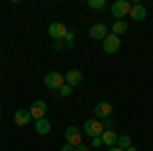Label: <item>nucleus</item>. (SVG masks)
Listing matches in <instances>:
<instances>
[{
    "instance_id": "f257e3e1",
    "label": "nucleus",
    "mask_w": 153,
    "mask_h": 151,
    "mask_svg": "<svg viewBox=\"0 0 153 151\" xmlns=\"http://www.w3.org/2000/svg\"><path fill=\"white\" fill-rule=\"evenodd\" d=\"M82 133H84V135H88L90 139L102 137V133H104V125H102V121H98V118H88V121L84 123V127H82Z\"/></svg>"
},
{
    "instance_id": "f03ea898",
    "label": "nucleus",
    "mask_w": 153,
    "mask_h": 151,
    "mask_svg": "<svg viewBox=\"0 0 153 151\" xmlns=\"http://www.w3.org/2000/svg\"><path fill=\"white\" fill-rule=\"evenodd\" d=\"M131 8H133V4H131L129 0H117V2L110 6V12H112V16H114L117 21H123V16H129Z\"/></svg>"
},
{
    "instance_id": "7ed1b4c3",
    "label": "nucleus",
    "mask_w": 153,
    "mask_h": 151,
    "mask_svg": "<svg viewBox=\"0 0 153 151\" xmlns=\"http://www.w3.org/2000/svg\"><path fill=\"white\" fill-rule=\"evenodd\" d=\"M43 84L47 86L49 90H55V92H57L59 88L65 84V76H63V74H59V71H49L47 76L43 78Z\"/></svg>"
},
{
    "instance_id": "20e7f679",
    "label": "nucleus",
    "mask_w": 153,
    "mask_h": 151,
    "mask_svg": "<svg viewBox=\"0 0 153 151\" xmlns=\"http://www.w3.org/2000/svg\"><path fill=\"white\" fill-rule=\"evenodd\" d=\"M82 137H84V133H82V129L80 127H68L65 129V143H70V145H74V147H78L80 143H82Z\"/></svg>"
},
{
    "instance_id": "39448f33",
    "label": "nucleus",
    "mask_w": 153,
    "mask_h": 151,
    "mask_svg": "<svg viewBox=\"0 0 153 151\" xmlns=\"http://www.w3.org/2000/svg\"><path fill=\"white\" fill-rule=\"evenodd\" d=\"M104 53H108V55H112V53H117L118 49H120V37L114 35V33H108L104 39Z\"/></svg>"
},
{
    "instance_id": "423d86ee",
    "label": "nucleus",
    "mask_w": 153,
    "mask_h": 151,
    "mask_svg": "<svg viewBox=\"0 0 153 151\" xmlns=\"http://www.w3.org/2000/svg\"><path fill=\"white\" fill-rule=\"evenodd\" d=\"M68 31H70V29L63 23H51L49 25V35H51L53 41H63L65 35H68Z\"/></svg>"
},
{
    "instance_id": "0eeeda50",
    "label": "nucleus",
    "mask_w": 153,
    "mask_h": 151,
    "mask_svg": "<svg viewBox=\"0 0 153 151\" xmlns=\"http://www.w3.org/2000/svg\"><path fill=\"white\" fill-rule=\"evenodd\" d=\"M94 115L98 121H106V118H110L112 116V104L110 102H98L94 106Z\"/></svg>"
},
{
    "instance_id": "6e6552de",
    "label": "nucleus",
    "mask_w": 153,
    "mask_h": 151,
    "mask_svg": "<svg viewBox=\"0 0 153 151\" xmlns=\"http://www.w3.org/2000/svg\"><path fill=\"white\" fill-rule=\"evenodd\" d=\"M29 110H31V116H33L35 121L45 118V115H47V102H45V100H35Z\"/></svg>"
},
{
    "instance_id": "1a4fd4ad",
    "label": "nucleus",
    "mask_w": 153,
    "mask_h": 151,
    "mask_svg": "<svg viewBox=\"0 0 153 151\" xmlns=\"http://www.w3.org/2000/svg\"><path fill=\"white\" fill-rule=\"evenodd\" d=\"M88 35L92 37V39H96V41H100V39L104 41L106 35H108V27H106L104 23H96V25H92V27H90Z\"/></svg>"
},
{
    "instance_id": "9d476101",
    "label": "nucleus",
    "mask_w": 153,
    "mask_h": 151,
    "mask_svg": "<svg viewBox=\"0 0 153 151\" xmlns=\"http://www.w3.org/2000/svg\"><path fill=\"white\" fill-rule=\"evenodd\" d=\"M129 16L135 21V23H141V21H145V19H147V8H145L143 4H139V2H137V4H133Z\"/></svg>"
},
{
    "instance_id": "9b49d317",
    "label": "nucleus",
    "mask_w": 153,
    "mask_h": 151,
    "mask_svg": "<svg viewBox=\"0 0 153 151\" xmlns=\"http://www.w3.org/2000/svg\"><path fill=\"white\" fill-rule=\"evenodd\" d=\"M84 82V74L80 70H70L65 74V84L71 86V88H76V86H80Z\"/></svg>"
},
{
    "instance_id": "f8f14e48",
    "label": "nucleus",
    "mask_w": 153,
    "mask_h": 151,
    "mask_svg": "<svg viewBox=\"0 0 153 151\" xmlns=\"http://www.w3.org/2000/svg\"><path fill=\"white\" fill-rule=\"evenodd\" d=\"M33 121V116H31V110H25V108H21V110H16L14 112V123L19 125V127H25V125H29Z\"/></svg>"
},
{
    "instance_id": "ddd939ff",
    "label": "nucleus",
    "mask_w": 153,
    "mask_h": 151,
    "mask_svg": "<svg viewBox=\"0 0 153 151\" xmlns=\"http://www.w3.org/2000/svg\"><path fill=\"white\" fill-rule=\"evenodd\" d=\"M100 139H102V145H104V147H117L118 135H117V131H112V129H110V131H104V133H102V137H100Z\"/></svg>"
},
{
    "instance_id": "4468645a",
    "label": "nucleus",
    "mask_w": 153,
    "mask_h": 151,
    "mask_svg": "<svg viewBox=\"0 0 153 151\" xmlns=\"http://www.w3.org/2000/svg\"><path fill=\"white\" fill-rule=\"evenodd\" d=\"M35 131H37V135H47L51 131V123L47 118H39V121H35Z\"/></svg>"
},
{
    "instance_id": "2eb2a0df",
    "label": "nucleus",
    "mask_w": 153,
    "mask_h": 151,
    "mask_svg": "<svg viewBox=\"0 0 153 151\" xmlns=\"http://www.w3.org/2000/svg\"><path fill=\"white\" fill-rule=\"evenodd\" d=\"M129 31V25H127V21H114V25H112V33L114 35H123V33H127Z\"/></svg>"
},
{
    "instance_id": "dca6fc26",
    "label": "nucleus",
    "mask_w": 153,
    "mask_h": 151,
    "mask_svg": "<svg viewBox=\"0 0 153 151\" xmlns=\"http://www.w3.org/2000/svg\"><path fill=\"white\" fill-rule=\"evenodd\" d=\"M117 147H120V149H129V147H133V139H131V135H118V141H117Z\"/></svg>"
},
{
    "instance_id": "f3484780",
    "label": "nucleus",
    "mask_w": 153,
    "mask_h": 151,
    "mask_svg": "<svg viewBox=\"0 0 153 151\" xmlns=\"http://www.w3.org/2000/svg\"><path fill=\"white\" fill-rule=\"evenodd\" d=\"M106 6V0H88V8H94V10H100Z\"/></svg>"
},
{
    "instance_id": "a211bd4d",
    "label": "nucleus",
    "mask_w": 153,
    "mask_h": 151,
    "mask_svg": "<svg viewBox=\"0 0 153 151\" xmlns=\"http://www.w3.org/2000/svg\"><path fill=\"white\" fill-rule=\"evenodd\" d=\"M57 94H59V98H68V96L71 94V86H68V84H63V86H61V88L57 90Z\"/></svg>"
},
{
    "instance_id": "6ab92c4d",
    "label": "nucleus",
    "mask_w": 153,
    "mask_h": 151,
    "mask_svg": "<svg viewBox=\"0 0 153 151\" xmlns=\"http://www.w3.org/2000/svg\"><path fill=\"white\" fill-rule=\"evenodd\" d=\"M65 41H53L51 43V49H55V51H61V49H65Z\"/></svg>"
},
{
    "instance_id": "aec40b11",
    "label": "nucleus",
    "mask_w": 153,
    "mask_h": 151,
    "mask_svg": "<svg viewBox=\"0 0 153 151\" xmlns=\"http://www.w3.org/2000/svg\"><path fill=\"white\" fill-rule=\"evenodd\" d=\"M90 147H102V139H100V137L92 139V141H90Z\"/></svg>"
},
{
    "instance_id": "412c9836",
    "label": "nucleus",
    "mask_w": 153,
    "mask_h": 151,
    "mask_svg": "<svg viewBox=\"0 0 153 151\" xmlns=\"http://www.w3.org/2000/svg\"><path fill=\"white\" fill-rule=\"evenodd\" d=\"M76 151H90V147H88L86 143H80V145L76 147Z\"/></svg>"
},
{
    "instance_id": "4be33fe9",
    "label": "nucleus",
    "mask_w": 153,
    "mask_h": 151,
    "mask_svg": "<svg viewBox=\"0 0 153 151\" xmlns=\"http://www.w3.org/2000/svg\"><path fill=\"white\" fill-rule=\"evenodd\" d=\"M61 151H76V147H74V145H70V143H65V145L61 147Z\"/></svg>"
},
{
    "instance_id": "5701e85b",
    "label": "nucleus",
    "mask_w": 153,
    "mask_h": 151,
    "mask_svg": "<svg viewBox=\"0 0 153 151\" xmlns=\"http://www.w3.org/2000/svg\"><path fill=\"white\" fill-rule=\"evenodd\" d=\"M106 151H125V149H120V147H108Z\"/></svg>"
},
{
    "instance_id": "b1692460",
    "label": "nucleus",
    "mask_w": 153,
    "mask_h": 151,
    "mask_svg": "<svg viewBox=\"0 0 153 151\" xmlns=\"http://www.w3.org/2000/svg\"><path fill=\"white\" fill-rule=\"evenodd\" d=\"M127 151H139V149H137V147H129Z\"/></svg>"
},
{
    "instance_id": "393cba45",
    "label": "nucleus",
    "mask_w": 153,
    "mask_h": 151,
    "mask_svg": "<svg viewBox=\"0 0 153 151\" xmlns=\"http://www.w3.org/2000/svg\"><path fill=\"white\" fill-rule=\"evenodd\" d=\"M0 115H2V106H0Z\"/></svg>"
}]
</instances>
